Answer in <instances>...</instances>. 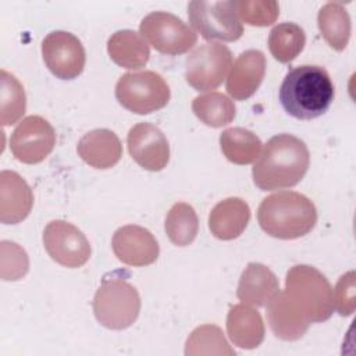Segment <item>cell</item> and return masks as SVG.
<instances>
[{
  "label": "cell",
  "mask_w": 356,
  "mask_h": 356,
  "mask_svg": "<svg viewBox=\"0 0 356 356\" xmlns=\"http://www.w3.org/2000/svg\"><path fill=\"white\" fill-rule=\"evenodd\" d=\"M334 313L332 288L316 267L298 264L289 268L285 289L267 305L273 334L282 341L300 339L310 324L323 323Z\"/></svg>",
  "instance_id": "cell-1"
},
{
  "label": "cell",
  "mask_w": 356,
  "mask_h": 356,
  "mask_svg": "<svg viewBox=\"0 0 356 356\" xmlns=\"http://www.w3.org/2000/svg\"><path fill=\"white\" fill-rule=\"evenodd\" d=\"M310 153L306 143L291 135L270 138L252 168L254 185L260 191L286 189L298 185L309 170Z\"/></svg>",
  "instance_id": "cell-2"
},
{
  "label": "cell",
  "mask_w": 356,
  "mask_h": 356,
  "mask_svg": "<svg viewBox=\"0 0 356 356\" xmlns=\"http://www.w3.org/2000/svg\"><path fill=\"white\" fill-rule=\"evenodd\" d=\"M334 95V83L327 70L305 64L286 72L278 99L282 108L293 118L313 120L330 108Z\"/></svg>",
  "instance_id": "cell-3"
},
{
  "label": "cell",
  "mask_w": 356,
  "mask_h": 356,
  "mask_svg": "<svg viewBox=\"0 0 356 356\" xmlns=\"http://www.w3.org/2000/svg\"><path fill=\"white\" fill-rule=\"evenodd\" d=\"M260 228L277 239L307 235L317 222L314 203L299 192L285 191L264 197L257 209Z\"/></svg>",
  "instance_id": "cell-4"
},
{
  "label": "cell",
  "mask_w": 356,
  "mask_h": 356,
  "mask_svg": "<svg viewBox=\"0 0 356 356\" xmlns=\"http://www.w3.org/2000/svg\"><path fill=\"white\" fill-rule=\"evenodd\" d=\"M140 312V296L136 288L122 277H104L93 298L96 320L108 330L131 327Z\"/></svg>",
  "instance_id": "cell-5"
},
{
  "label": "cell",
  "mask_w": 356,
  "mask_h": 356,
  "mask_svg": "<svg viewBox=\"0 0 356 356\" xmlns=\"http://www.w3.org/2000/svg\"><path fill=\"white\" fill-rule=\"evenodd\" d=\"M170 96L168 83L154 71L127 72L120 76L115 85V99L118 103L124 108L140 115L161 110L170 102Z\"/></svg>",
  "instance_id": "cell-6"
},
{
  "label": "cell",
  "mask_w": 356,
  "mask_h": 356,
  "mask_svg": "<svg viewBox=\"0 0 356 356\" xmlns=\"http://www.w3.org/2000/svg\"><path fill=\"white\" fill-rule=\"evenodd\" d=\"M188 18L193 29L206 40L235 42L243 33L235 1H191L188 4Z\"/></svg>",
  "instance_id": "cell-7"
},
{
  "label": "cell",
  "mask_w": 356,
  "mask_h": 356,
  "mask_svg": "<svg viewBox=\"0 0 356 356\" xmlns=\"http://www.w3.org/2000/svg\"><path fill=\"white\" fill-rule=\"evenodd\" d=\"M139 31L154 50L170 56L184 54L197 42V35L189 25L165 11L147 14L142 19Z\"/></svg>",
  "instance_id": "cell-8"
},
{
  "label": "cell",
  "mask_w": 356,
  "mask_h": 356,
  "mask_svg": "<svg viewBox=\"0 0 356 356\" xmlns=\"http://www.w3.org/2000/svg\"><path fill=\"white\" fill-rule=\"evenodd\" d=\"M232 67L231 50L218 42L196 47L185 60V79L197 92L218 88Z\"/></svg>",
  "instance_id": "cell-9"
},
{
  "label": "cell",
  "mask_w": 356,
  "mask_h": 356,
  "mask_svg": "<svg viewBox=\"0 0 356 356\" xmlns=\"http://www.w3.org/2000/svg\"><path fill=\"white\" fill-rule=\"evenodd\" d=\"M43 245L57 264L78 268L90 259V243L85 234L64 220L50 221L43 231Z\"/></svg>",
  "instance_id": "cell-10"
},
{
  "label": "cell",
  "mask_w": 356,
  "mask_h": 356,
  "mask_svg": "<svg viewBox=\"0 0 356 356\" xmlns=\"http://www.w3.org/2000/svg\"><path fill=\"white\" fill-rule=\"evenodd\" d=\"M56 131L40 115L25 117L13 131L10 149L13 156L25 164L43 161L54 149Z\"/></svg>",
  "instance_id": "cell-11"
},
{
  "label": "cell",
  "mask_w": 356,
  "mask_h": 356,
  "mask_svg": "<svg viewBox=\"0 0 356 356\" xmlns=\"http://www.w3.org/2000/svg\"><path fill=\"white\" fill-rule=\"evenodd\" d=\"M42 56L50 72L60 79H74L85 68L83 44L75 35L65 31H53L43 39Z\"/></svg>",
  "instance_id": "cell-12"
},
{
  "label": "cell",
  "mask_w": 356,
  "mask_h": 356,
  "mask_svg": "<svg viewBox=\"0 0 356 356\" xmlns=\"http://www.w3.org/2000/svg\"><path fill=\"white\" fill-rule=\"evenodd\" d=\"M131 157L147 171H161L170 160V145L163 131L150 124L134 125L127 136Z\"/></svg>",
  "instance_id": "cell-13"
},
{
  "label": "cell",
  "mask_w": 356,
  "mask_h": 356,
  "mask_svg": "<svg viewBox=\"0 0 356 356\" xmlns=\"http://www.w3.org/2000/svg\"><path fill=\"white\" fill-rule=\"evenodd\" d=\"M111 246L117 259L132 267L153 264L160 253L153 234L140 225L120 227L113 235Z\"/></svg>",
  "instance_id": "cell-14"
},
{
  "label": "cell",
  "mask_w": 356,
  "mask_h": 356,
  "mask_svg": "<svg viewBox=\"0 0 356 356\" xmlns=\"http://www.w3.org/2000/svg\"><path fill=\"white\" fill-rule=\"evenodd\" d=\"M266 74V57L250 49L239 54L227 78V92L235 100H246L256 93Z\"/></svg>",
  "instance_id": "cell-15"
},
{
  "label": "cell",
  "mask_w": 356,
  "mask_h": 356,
  "mask_svg": "<svg viewBox=\"0 0 356 356\" xmlns=\"http://www.w3.org/2000/svg\"><path fill=\"white\" fill-rule=\"evenodd\" d=\"M33 206V193L28 182L15 171L0 174V221L18 224L25 220Z\"/></svg>",
  "instance_id": "cell-16"
},
{
  "label": "cell",
  "mask_w": 356,
  "mask_h": 356,
  "mask_svg": "<svg viewBox=\"0 0 356 356\" xmlns=\"http://www.w3.org/2000/svg\"><path fill=\"white\" fill-rule=\"evenodd\" d=\"M79 157L93 168L106 170L114 167L122 156V145L118 136L106 128L86 132L78 142Z\"/></svg>",
  "instance_id": "cell-17"
},
{
  "label": "cell",
  "mask_w": 356,
  "mask_h": 356,
  "mask_svg": "<svg viewBox=\"0 0 356 356\" xmlns=\"http://www.w3.org/2000/svg\"><path fill=\"white\" fill-rule=\"evenodd\" d=\"M278 291V278L267 266L249 263L239 278L236 296L245 305L263 307L268 305Z\"/></svg>",
  "instance_id": "cell-18"
},
{
  "label": "cell",
  "mask_w": 356,
  "mask_h": 356,
  "mask_svg": "<svg viewBox=\"0 0 356 356\" xmlns=\"http://www.w3.org/2000/svg\"><path fill=\"white\" fill-rule=\"evenodd\" d=\"M250 220V207L241 197H227L218 202L209 214V229L221 241L238 238Z\"/></svg>",
  "instance_id": "cell-19"
},
{
  "label": "cell",
  "mask_w": 356,
  "mask_h": 356,
  "mask_svg": "<svg viewBox=\"0 0 356 356\" xmlns=\"http://www.w3.org/2000/svg\"><path fill=\"white\" fill-rule=\"evenodd\" d=\"M264 323L260 313L249 305L241 303L229 309L227 334L234 345L242 349H254L264 339Z\"/></svg>",
  "instance_id": "cell-20"
},
{
  "label": "cell",
  "mask_w": 356,
  "mask_h": 356,
  "mask_svg": "<svg viewBox=\"0 0 356 356\" xmlns=\"http://www.w3.org/2000/svg\"><path fill=\"white\" fill-rule=\"evenodd\" d=\"M107 53L117 65L128 70L145 67L150 57V49L145 38L131 29L114 32L107 40Z\"/></svg>",
  "instance_id": "cell-21"
},
{
  "label": "cell",
  "mask_w": 356,
  "mask_h": 356,
  "mask_svg": "<svg viewBox=\"0 0 356 356\" xmlns=\"http://www.w3.org/2000/svg\"><path fill=\"white\" fill-rule=\"evenodd\" d=\"M317 25L321 36L331 49L342 51L348 46L352 24L350 17L342 3H325L318 11Z\"/></svg>",
  "instance_id": "cell-22"
},
{
  "label": "cell",
  "mask_w": 356,
  "mask_h": 356,
  "mask_svg": "<svg viewBox=\"0 0 356 356\" xmlns=\"http://www.w3.org/2000/svg\"><path fill=\"white\" fill-rule=\"evenodd\" d=\"M220 146L228 161L238 165H246L259 159L263 143L252 131L234 127L222 131L220 135Z\"/></svg>",
  "instance_id": "cell-23"
},
{
  "label": "cell",
  "mask_w": 356,
  "mask_h": 356,
  "mask_svg": "<svg viewBox=\"0 0 356 356\" xmlns=\"http://www.w3.org/2000/svg\"><path fill=\"white\" fill-rule=\"evenodd\" d=\"M192 111L203 124L211 128L224 127L236 115L234 102L220 92H210L195 97Z\"/></svg>",
  "instance_id": "cell-24"
},
{
  "label": "cell",
  "mask_w": 356,
  "mask_h": 356,
  "mask_svg": "<svg viewBox=\"0 0 356 356\" xmlns=\"http://www.w3.org/2000/svg\"><path fill=\"white\" fill-rule=\"evenodd\" d=\"M306 44L305 31L293 22H282L275 25L268 35V49L271 56L280 63H291L295 60Z\"/></svg>",
  "instance_id": "cell-25"
},
{
  "label": "cell",
  "mask_w": 356,
  "mask_h": 356,
  "mask_svg": "<svg viewBox=\"0 0 356 356\" xmlns=\"http://www.w3.org/2000/svg\"><path fill=\"white\" fill-rule=\"evenodd\" d=\"M164 229L175 246L191 245L199 231V218L195 209L185 203H175L165 216Z\"/></svg>",
  "instance_id": "cell-26"
},
{
  "label": "cell",
  "mask_w": 356,
  "mask_h": 356,
  "mask_svg": "<svg viewBox=\"0 0 356 356\" xmlns=\"http://www.w3.org/2000/svg\"><path fill=\"white\" fill-rule=\"evenodd\" d=\"M186 356L197 355H222L235 356V350L227 342L220 327L213 324H203L196 327L186 339Z\"/></svg>",
  "instance_id": "cell-27"
},
{
  "label": "cell",
  "mask_w": 356,
  "mask_h": 356,
  "mask_svg": "<svg viewBox=\"0 0 356 356\" xmlns=\"http://www.w3.org/2000/svg\"><path fill=\"white\" fill-rule=\"evenodd\" d=\"M0 122L3 127L15 124L26 110V96L21 82L6 70H1Z\"/></svg>",
  "instance_id": "cell-28"
},
{
  "label": "cell",
  "mask_w": 356,
  "mask_h": 356,
  "mask_svg": "<svg viewBox=\"0 0 356 356\" xmlns=\"http://www.w3.org/2000/svg\"><path fill=\"white\" fill-rule=\"evenodd\" d=\"M235 8L241 21L252 26H268L280 15V6L274 0H239Z\"/></svg>",
  "instance_id": "cell-29"
},
{
  "label": "cell",
  "mask_w": 356,
  "mask_h": 356,
  "mask_svg": "<svg viewBox=\"0 0 356 356\" xmlns=\"http://www.w3.org/2000/svg\"><path fill=\"white\" fill-rule=\"evenodd\" d=\"M29 268L26 252L15 242L1 241V280L18 281Z\"/></svg>",
  "instance_id": "cell-30"
},
{
  "label": "cell",
  "mask_w": 356,
  "mask_h": 356,
  "mask_svg": "<svg viewBox=\"0 0 356 356\" xmlns=\"http://www.w3.org/2000/svg\"><path fill=\"white\" fill-rule=\"evenodd\" d=\"M334 309L341 316H350L355 312V271H348L338 280L332 291Z\"/></svg>",
  "instance_id": "cell-31"
}]
</instances>
